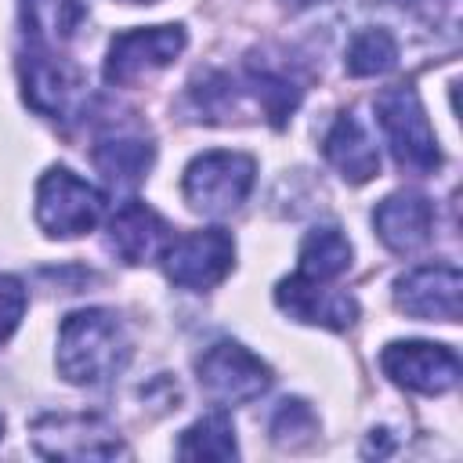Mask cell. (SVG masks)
<instances>
[{"label": "cell", "instance_id": "6da1fadb", "mask_svg": "<svg viewBox=\"0 0 463 463\" xmlns=\"http://www.w3.org/2000/svg\"><path fill=\"white\" fill-rule=\"evenodd\" d=\"M130 362V336L116 311L80 307L58 326V373L76 387H101Z\"/></svg>", "mask_w": 463, "mask_h": 463}, {"label": "cell", "instance_id": "7a4b0ae2", "mask_svg": "<svg viewBox=\"0 0 463 463\" xmlns=\"http://www.w3.org/2000/svg\"><path fill=\"white\" fill-rule=\"evenodd\" d=\"M376 123L398 159L402 170L427 177L441 166V152H438V137L430 130V119L423 112L420 94L409 83L398 87H383L376 94Z\"/></svg>", "mask_w": 463, "mask_h": 463}, {"label": "cell", "instance_id": "3957f363", "mask_svg": "<svg viewBox=\"0 0 463 463\" xmlns=\"http://www.w3.org/2000/svg\"><path fill=\"white\" fill-rule=\"evenodd\" d=\"M257 177V163L246 152H232V148H213L195 156L184 166V181L181 192L188 199V206L195 213L206 217H224L232 210H239L253 188Z\"/></svg>", "mask_w": 463, "mask_h": 463}, {"label": "cell", "instance_id": "277c9868", "mask_svg": "<svg viewBox=\"0 0 463 463\" xmlns=\"http://www.w3.org/2000/svg\"><path fill=\"white\" fill-rule=\"evenodd\" d=\"M105 213V195L72 174L69 166H51L36 184V224L51 239H76L90 232Z\"/></svg>", "mask_w": 463, "mask_h": 463}, {"label": "cell", "instance_id": "5b68a950", "mask_svg": "<svg viewBox=\"0 0 463 463\" xmlns=\"http://www.w3.org/2000/svg\"><path fill=\"white\" fill-rule=\"evenodd\" d=\"M195 373H199V387L217 405H246V402L260 398L268 391V383H271L268 362H260L239 340H217V344H210L199 354Z\"/></svg>", "mask_w": 463, "mask_h": 463}, {"label": "cell", "instance_id": "8992f818", "mask_svg": "<svg viewBox=\"0 0 463 463\" xmlns=\"http://www.w3.org/2000/svg\"><path fill=\"white\" fill-rule=\"evenodd\" d=\"M235 264V239L224 228L184 232L166 242L163 271L181 289H213Z\"/></svg>", "mask_w": 463, "mask_h": 463}, {"label": "cell", "instance_id": "52a82bcc", "mask_svg": "<svg viewBox=\"0 0 463 463\" xmlns=\"http://www.w3.org/2000/svg\"><path fill=\"white\" fill-rule=\"evenodd\" d=\"M188 36L181 25H141L127 29L109 43L105 54V80L116 87H127L141 76H152L156 69H166L181 51Z\"/></svg>", "mask_w": 463, "mask_h": 463}, {"label": "cell", "instance_id": "ba28073f", "mask_svg": "<svg viewBox=\"0 0 463 463\" xmlns=\"http://www.w3.org/2000/svg\"><path fill=\"white\" fill-rule=\"evenodd\" d=\"M380 369L391 383L416 394H445L459 380V354L449 344L430 340H394L380 354Z\"/></svg>", "mask_w": 463, "mask_h": 463}, {"label": "cell", "instance_id": "9c48e42d", "mask_svg": "<svg viewBox=\"0 0 463 463\" xmlns=\"http://www.w3.org/2000/svg\"><path fill=\"white\" fill-rule=\"evenodd\" d=\"M33 445L51 459H112L127 445L98 416H43L33 423Z\"/></svg>", "mask_w": 463, "mask_h": 463}, {"label": "cell", "instance_id": "30bf717a", "mask_svg": "<svg viewBox=\"0 0 463 463\" xmlns=\"http://www.w3.org/2000/svg\"><path fill=\"white\" fill-rule=\"evenodd\" d=\"M18 69H22V94L40 116H51V119L72 116L83 80L61 54H54V47L33 43L22 54Z\"/></svg>", "mask_w": 463, "mask_h": 463}, {"label": "cell", "instance_id": "8fae6325", "mask_svg": "<svg viewBox=\"0 0 463 463\" xmlns=\"http://www.w3.org/2000/svg\"><path fill=\"white\" fill-rule=\"evenodd\" d=\"M459 268L456 264H420L394 282L398 311L423 322H456L459 318Z\"/></svg>", "mask_w": 463, "mask_h": 463}, {"label": "cell", "instance_id": "7c38bea8", "mask_svg": "<svg viewBox=\"0 0 463 463\" xmlns=\"http://www.w3.org/2000/svg\"><path fill=\"white\" fill-rule=\"evenodd\" d=\"M275 304L289 318L307 322V326H322V329H347L358 318V300L351 293L329 289L326 282L307 279L300 271L275 286Z\"/></svg>", "mask_w": 463, "mask_h": 463}, {"label": "cell", "instance_id": "4fadbf2b", "mask_svg": "<svg viewBox=\"0 0 463 463\" xmlns=\"http://www.w3.org/2000/svg\"><path fill=\"white\" fill-rule=\"evenodd\" d=\"M166 242H170V224L141 199H127L109 217V246L127 264H145L156 253L163 257Z\"/></svg>", "mask_w": 463, "mask_h": 463}, {"label": "cell", "instance_id": "5bb4252c", "mask_svg": "<svg viewBox=\"0 0 463 463\" xmlns=\"http://www.w3.org/2000/svg\"><path fill=\"white\" fill-rule=\"evenodd\" d=\"M434 210L420 192H394L373 210V228L391 253H416L430 239Z\"/></svg>", "mask_w": 463, "mask_h": 463}, {"label": "cell", "instance_id": "9a60e30c", "mask_svg": "<svg viewBox=\"0 0 463 463\" xmlns=\"http://www.w3.org/2000/svg\"><path fill=\"white\" fill-rule=\"evenodd\" d=\"M322 152L333 163V170L351 184H365L380 174V148L373 145L365 123L354 112H344L333 119V127L326 130Z\"/></svg>", "mask_w": 463, "mask_h": 463}, {"label": "cell", "instance_id": "2e32d148", "mask_svg": "<svg viewBox=\"0 0 463 463\" xmlns=\"http://www.w3.org/2000/svg\"><path fill=\"white\" fill-rule=\"evenodd\" d=\"M90 156H94V166L105 174L109 184L134 188L148 174L156 148L137 127H109L105 134H98Z\"/></svg>", "mask_w": 463, "mask_h": 463}, {"label": "cell", "instance_id": "e0dca14e", "mask_svg": "<svg viewBox=\"0 0 463 463\" xmlns=\"http://www.w3.org/2000/svg\"><path fill=\"white\" fill-rule=\"evenodd\" d=\"M297 257H300V275L318 279V282H333L351 268V242L340 228L322 224V228H311L304 235Z\"/></svg>", "mask_w": 463, "mask_h": 463}, {"label": "cell", "instance_id": "ac0fdd59", "mask_svg": "<svg viewBox=\"0 0 463 463\" xmlns=\"http://www.w3.org/2000/svg\"><path fill=\"white\" fill-rule=\"evenodd\" d=\"M246 83H250V90H253V98L260 101V109L268 112V119L275 123V127H282L286 123V116L297 109V101H300V80L289 72V69H279V65H271V61H250V69H246Z\"/></svg>", "mask_w": 463, "mask_h": 463}, {"label": "cell", "instance_id": "d6986e66", "mask_svg": "<svg viewBox=\"0 0 463 463\" xmlns=\"http://www.w3.org/2000/svg\"><path fill=\"white\" fill-rule=\"evenodd\" d=\"M22 14H25L29 43L54 47V43H61L76 33V22H80L83 7L76 0H22Z\"/></svg>", "mask_w": 463, "mask_h": 463}, {"label": "cell", "instance_id": "ffe728a7", "mask_svg": "<svg viewBox=\"0 0 463 463\" xmlns=\"http://www.w3.org/2000/svg\"><path fill=\"white\" fill-rule=\"evenodd\" d=\"M394 65H398V40L380 25L358 29L344 51V69L351 76H383Z\"/></svg>", "mask_w": 463, "mask_h": 463}, {"label": "cell", "instance_id": "44dd1931", "mask_svg": "<svg viewBox=\"0 0 463 463\" xmlns=\"http://www.w3.org/2000/svg\"><path fill=\"white\" fill-rule=\"evenodd\" d=\"M235 449V427L224 412H210L203 420H195L181 441H177V456L181 459H232Z\"/></svg>", "mask_w": 463, "mask_h": 463}, {"label": "cell", "instance_id": "7402d4cb", "mask_svg": "<svg viewBox=\"0 0 463 463\" xmlns=\"http://www.w3.org/2000/svg\"><path fill=\"white\" fill-rule=\"evenodd\" d=\"M315 434H318V420H315L311 405L300 402V398L282 402L279 412L271 416V438H275V445H282V449H300V445H307Z\"/></svg>", "mask_w": 463, "mask_h": 463}, {"label": "cell", "instance_id": "603a6c76", "mask_svg": "<svg viewBox=\"0 0 463 463\" xmlns=\"http://www.w3.org/2000/svg\"><path fill=\"white\" fill-rule=\"evenodd\" d=\"M25 315V286L14 275H0V344L18 329Z\"/></svg>", "mask_w": 463, "mask_h": 463}, {"label": "cell", "instance_id": "cb8c5ba5", "mask_svg": "<svg viewBox=\"0 0 463 463\" xmlns=\"http://www.w3.org/2000/svg\"><path fill=\"white\" fill-rule=\"evenodd\" d=\"M286 7H293V11H300V7H311V4H318V0H282Z\"/></svg>", "mask_w": 463, "mask_h": 463}, {"label": "cell", "instance_id": "d4e9b609", "mask_svg": "<svg viewBox=\"0 0 463 463\" xmlns=\"http://www.w3.org/2000/svg\"><path fill=\"white\" fill-rule=\"evenodd\" d=\"M123 4H156V0H123Z\"/></svg>", "mask_w": 463, "mask_h": 463}]
</instances>
